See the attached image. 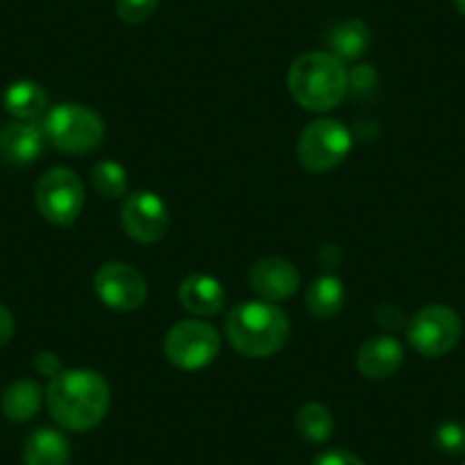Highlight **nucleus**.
<instances>
[{
    "instance_id": "f257e3e1",
    "label": "nucleus",
    "mask_w": 465,
    "mask_h": 465,
    "mask_svg": "<svg viewBox=\"0 0 465 465\" xmlns=\"http://www.w3.org/2000/svg\"><path fill=\"white\" fill-rule=\"evenodd\" d=\"M53 420L71 431L94 429L110 409V386L94 370H62L46 388Z\"/></svg>"
},
{
    "instance_id": "f03ea898",
    "label": "nucleus",
    "mask_w": 465,
    "mask_h": 465,
    "mask_svg": "<svg viewBox=\"0 0 465 465\" xmlns=\"http://www.w3.org/2000/svg\"><path fill=\"white\" fill-rule=\"evenodd\" d=\"M226 338L235 351L249 359L274 356L290 333L288 315L270 302H242L226 315Z\"/></svg>"
},
{
    "instance_id": "7ed1b4c3",
    "label": "nucleus",
    "mask_w": 465,
    "mask_h": 465,
    "mask_svg": "<svg viewBox=\"0 0 465 465\" xmlns=\"http://www.w3.org/2000/svg\"><path fill=\"white\" fill-rule=\"evenodd\" d=\"M349 74L333 53H306L292 62L288 71V89L303 110H333L344 98Z\"/></svg>"
},
{
    "instance_id": "20e7f679",
    "label": "nucleus",
    "mask_w": 465,
    "mask_h": 465,
    "mask_svg": "<svg viewBox=\"0 0 465 465\" xmlns=\"http://www.w3.org/2000/svg\"><path fill=\"white\" fill-rule=\"evenodd\" d=\"M46 140L62 153H89L98 149L105 135L103 119L94 110L75 103H62L55 105L42 124Z\"/></svg>"
},
{
    "instance_id": "39448f33",
    "label": "nucleus",
    "mask_w": 465,
    "mask_h": 465,
    "mask_svg": "<svg viewBox=\"0 0 465 465\" xmlns=\"http://www.w3.org/2000/svg\"><path fill=\"white\" fill-rule=\"evenodd\" d=\"M460 333H463L460 317L442 303L420 308L406 326V338H409L411 347L429 359L450 354L459 344Z\"/></svg>"
},
{
    "instance_id": "423d86ee",
    "label": "nucleus",
    "mask_w": 465,
    "mask_h": 465,
    "mask_svg": "<svg viewBox=\"0 0 465 465\" xmlns=\"http://www.w3.org/2000/svg\"><path fill=\"white\" fill-rule=\"evenodd\" d=\"M351 149V133L338 119H317L299 135L297 155L303 169L324 173L338 167Z\"/></svg>"
},
{
    "instance_id": "0eeeda50",
    "label": "nucleus",
    "mask_w": 465,
    "mask_h": 465,
    "mask_svg": "<svg viewBox=\"0 0 465 465\" xmlns=\"http://www.w3.org/2000/svg\"><path fill=\"white\" fill-rule=\"evenodd\" d=\"M35 203L39 214L55 226H69L84 205L83 181L66 167L48 169L35 185Z\"/></svg>"
},
{
    "instance_id": "6e6552de",
    "label": "nucleus",
    "mask_w": 465,
    "mask_h": 465,
    "mask_svg": "<svg viewBox=\"0 0 465 465\" xmlns=\"http://www.w3.org/2000/svg\"><path fill=\"white\" fill-rule=\"evenodd\" d=\"M164 354L173 368L201 370L217 359L219 333L208 322L183 320L167 333Z\"/></svg>"
},
{
    "instance_id": "1a4fd4ad",
    "label": "nucleus",
    "mask_w": 465,
    "mask_h": 465,
    "mask_svg": "<svg viewBox=\"0 0 465 465\" xmlns=\"http://www.w3.org/2000/svg\"><path fill=\"white\" fill-rule=\"evenodd\" d=\"M94 288L107 308L119 312L137 311L146 299L144 276L126 262H105L96 272Z\"/></svg>"
},
{
    "instance_id": "9d476101",
    "label": "nucleus",
    "mask_w": 465,
    "mask_h": 465,
    "mask_svg": "<svg viewBox=\"0 0 465 465\" xmlns=\"http://www.w3.org/2000/svg\"><path fill=\"white\" fill-rule=\"evenodd\" d=\"M122 226L135 242H158L169 228L167 205L153 192H133L122 205Z\"/></svg>"
},
{
    "instance_id": "9b49d317",
    "label": "nucleus",
    "mask_w": 465,
    "mask_h": 465,
    "mask_svg": "<svg viewBox=\"0 0 465 465\" xmlns=\"http://www.w3.org/2000/svg\"><path fill=\"white\" fill-rule=\"evenodd\" d=\"M299 272L283 258H262L249 272V283L262 302H285L299 290Z\"/></svg>"
},
{
    "instance_id": "f8f14e48",
    "label": "nucleus",
    "mask_w": 465,
    "mask_h": 465,
    "mask_svg": "<svg viewBox=\"0 0 465 465\" xmlns=\"http://www.w3.org/2000/svg\"><path fill=\"white\" fill-rule=\"evenodd\" d=\"M46 133L35 122H12L0 126V160L7 164H33L42 155Z\"/></svg>"
},
{
    "instance_id": "ddd939ff",
    "label": "nucleus",
    "mask_w": 465,
    "mask_h": 465,
    "mask_svg": "<svg viewBox=\"0 0 465 465\" xmlns=\"http://www.w3.org/2000/svg\"><path fill=\"white\" fill-rule=\"evenodd\" d=\"M404 349L391 335H374L361 344L356 354V368L368 379H388L401 368Z\"/></svg>"
},
{
    "instance_id": "4468645a",
    "label": "nucleus",
    "mask_w": 465,
    "mask_h": 465,
    "mask_svg": "<svg viewBox=\"0 0 465 465\" xmlns=\"http://www.w3.org/2000/svg\"><path fill=\"white\" fill-rule=\"evenodd\" d=\"M178 297L185 311L194 312V315L208 317L214 315L226 303V292H223L222 283L208 274H192L178 288Z\"/></svg>"
},
{
    "instance_id": "2eb2a0df",
    "label": "nucleus",
    "mask_w": 465,
    "mask_h": 465,
    "mask_svg": "<svg viewBox=\"0 0 465 465\" xmlns=\"http://www.w3.org/2000/svg\"><path fill=\"white\" fill-rule=\"evenodd\" d=\"M71 447L64 433L42 427L28 436L24 445L25 465H69Z\"/></svg>"
},
{
    "instance_id": "dca6fc26",
    "label": "nucleus",
    "mask_w": 465,
    "mask_h": 465,
    "mask_svg": "<svg viewBox=\"0 0 465 465\" xmlns=\"http://www.w3.org/2000/svg\"><path fill=\"white\" fill-rule=\"evenodd\" d=\"M3 105L19 122H37L46 112L48 96L42 84L33 80H16L3 94Z\"/></svg>"
},
{
    "instance_id": "f3484780",
    "label": "nucleus",
    "mask_w": 465,
    "mask_h": 465,
    "mask_svg": "<svg viewBox=\"0 0 465 465\" xmlns=\"http://www.w3.org/2000/svg\"><path fill=\"white\" fill-rule=\"evenodd\" d=\"M42 388L33 379H16L7 386L0 400V409L12 422H28L42 409Z\"/></svg>"
},
{
    "instance_id": "a211bd4d",
    "label": "nucleus",
    "mask_w": 465,
    "mask_h": 465,
    "mask_svg": "<svg viewBox=\"0 0 465 465\" xmlns=\"http://www.w3.org/2000/svg\"><path fill=\"white\" fill-rule=\"evenodd\" d=\"M370 42H372V33L361 19L344 21V24L335 25L329 35L331 51L340 60H359L361 55L368 53Z\"/></svg>"
},
{
    "instance_id": "6ab92c4d",
    "label": "nucleus",
    "mask_w": 465,
    "mask_h": 465,
    "mask_svg": "<svg viewBox=\"0 0 465 465\" xmlns=\"http://www.w3.org/2000/svg\"><path fill=\"white\" fill-rule=\"evenodd\" d=\"M344 303V285L338 276L324 274L311 283L306 292V306L320 320L338 315Z\"/></svg>"
},
{
    "instance_id": "aec40b11",
    "label": "nucleus",
    "mask_w": 465,
    "mask_h": 465,
    "mask_svg": "<svg viewBox=\"0 0 465 465\" xmlns=\"http://www.w3.org/2000/svg\"><path fill=\"white\" fill-rule=\"evenodd\" d=\"M297 431L311 442L329 440L333 433V418H331L329 409L317 401L303 404L297 413Z\"/></svg>"
},
{
    "instance_id": "412c9836",
    "label": "nucleus",
    "mask_w": 465,
    "mask_h": 465,
    "mask_svg": "<svg viewBox=\"0 0 465 465\" xmlns=\"http://www.w3.org/2000/svg\"><path fill=\"white\" fill-rule=\"evenodd\" d=\"M92 185L105 199H119L128 190V173L114 160H103L92 169Z\"/></svg>"
},
{
    "instance_id": "4be33fe9",
    "label": "nucleus",
    "mask_w": 465,
    "mask_h": 465,
    "mask_svg": "<svg viewBox=\"0 0 465 465\" xmlns=\"http://www.w3.org/2000/svg\"><path fill=\"white\" fill-rule=\"evenodd\" d=\"M433 442L445 454H465V422H459V420L440 422L436 427V431H433Z\"/></svg>"
},
{
    "instance_id": "5701e85b",
    "label": "nucleus",
    "mask_w": 465,
    "mask_h": 465,
    "mask_svg": "<svg viewBox=\"0 0 465 465\" xmlns=\"http://www.w3.org/2000/svg\"><path fill=\"white\" fill-rule=\"evenodd\" d=\"M160 0H116V16L128 25H140L158 10Z\"/></svg>"
},
{
    "instance_id": "b1692460",
    "label": "nucleus",
    "mask_w": 465,
    "mask_h": 465,
    "mask_svg": "<svg viewBox=\"0 0 465 465\" xmlns=\"http://www.w3.org/2000/svg\"><path fill=\"white\" fill-rule=\"evenodd\" d=\"M312 465H365L356 454L347 450H326L315 456Z\"/></svg>"
},
{
    "instance_id": "393cba45",
    "label": "nucleus",
    "mask_w": 465,
    "mask_h": 465,
    "mask_svg": "<svg viewBox=\"0 0 465 465\" xmlns=\"http://www.w3.org/2000/svg\"><path fill=\"white\" fill-rule=\"evenodd\" d=\"M35 370L48 379L57 377V374L62 372L60 359H57L55 354H51V351H42V354H37V359H35Z\"/></svg>"
},
{
    "instance_id": "a878e982",
    "label": "nucleus",
    "mask_w": 465,
    "mask_h": 465,
    "mask_svg": "<svg viewBox=\"0 0 465 465\" xmlns=\"http://www.w3.org/2000/svg\"><path fill=\"white\" fill-rule=\"evenodd\" d=\"M377 320H379V324L386 326V329H400V326L404 324V315H401V311L400 308L391 306V303H386V306L379 308Z\"/></svg>"
},
{
    "instance_id": "bb28decb",
    "label": "nucleus",
    "mask_w": 465,
    "mask_h": 465,
    "mask_svg": "<svg viewBox=\"0 0 465 465\" xmlns=\"http://www.w3.org/2000/svg\"><path fill=\"white\" fill-rule=\"evenodd\" d=\"M12 335H15V317L0 303V347L10 342Z\"/></svg>"
},
{
    "instance_id": "cd10ccee",
    "label": "nucleus",
    "mask_w": 465,
    "mask_h": 465,
    "mask_svg": "<svg viewBox=\"0 0 465 465\" xmlns=\"http://www.w3.org/2000/svg\"><path fill=\"white\" fill-rule=\"evenodd\" d=\"M454 7L460 16H465V0H454Z\"/></svg>"
},
{
    "instance_id": "c85d7f7f",
    "label": "nucleus",
    "mask_w": 465,
    "mask_h": 465,
    "mask_svg": "<svg viewBox=\"0 0 465 465\" xmlns=\"http://www.w3.org/2000/svg\"><path fill=\"white\" fill-rule=\"evenodd\" d=\"M463 465H465V460H463Z\"/></svg>"
}]
</instances>
